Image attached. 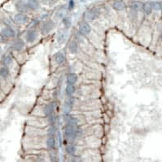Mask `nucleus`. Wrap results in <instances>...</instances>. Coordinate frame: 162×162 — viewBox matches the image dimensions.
<instances>
[{"mask_svg": "<svg viewBox=\"0 0 162 162\" xmlns=\"http://www.w3.org/2000/svg\"><path fill=\"white\" fill-rule=\"evenodd\" d=\"M0 35L4 38H11V37H15L16 32L11 27L6 26L1 29Z\"/></svg>", "mask_w": 162, "mask_h": 162, "instance_id": "1", "label": "nucleus"}, {"mask_svg": "<svg viewBox=\"0 0 162 162\" xmlns=\"http://www.w3.org/2000/svg\"><path fill=\"white\" fill-rule=\"evenodd\" d=\"M55 27L54 21L52 20H47L44 22L43 24L42 25L41 28V32L43 35H46L48 34Z\"/></svg>", "mask_w": 162, "mask_h": 162, "instance_id": "2", "label": "nucleus"}, {"mask_svg": "<svg viewBox=\"0 0 162 162\" xmlns=\"http://www.w3.org/2000/svg\"><path fill=\"white\" fill-rule=\"evenodd\" d=\"M99 14V11L98 10L97 8H94L92 10L87 11L84 13V19L85 20L91 21L95 20Z\"/></svg>", "mask_w": 162, "mask_h": 162, "instance_id": "3", "label": "nucleus"}, {"mask_svg": "<svg viewBox=\"0 0 162 162\" xmlns=\"http://www.w3.org/2000/svg\"><path fill=\"white\" fill-rule=\"evenodd\" d=\"M78 29H79V32L81 33V35H87L91 32V28L90 24L87 22L81 21V23L79 24V25H78Z\"/></svg>", "mask_w": 162, "mask_h": 162, "instance_id": "4", "label": "nucleus"}, {"mask_svg": "<svg viewBox=\"0 0 162 162\" xmlns=\"http://www.w3.org/2000/svg\"><path fill=\"white\" fill-rule=\"evenodd\" d=\"M13 20L15 23L18 24H25L26 22H28L29 20V18L28 16L24 14V13H18V14H16L14 16V18H13Z\"/></svg>", "mask_w": 162, "mask_h": 162, "instance_id": "5", "label": "nucleus"}, {"mask_svg": "<svg viewBox=\"0 0 162 162\" xmlns=\"http://www.w3.org/2000/svg\"><path fill=\"white\" fill-rule=\"evenodd\" d=\"M16 10L18 11L19 12H21V13L26 12L28 9L29 8V7H28L27 3H25L24 1H19V2H17L16 4Z\"/></svg>", "mask_w": 162, "mask_h": 162, "instance_id": "6", "label": "nucleus"}, {"mask_svg": "<svg viewBox=\"0 0 162 162\" xmlns=\"http://www.w3.org/2000/svg\"><path fill=\"white\" fill-rule=\"evenodd\" d=\"M25 46V42L24 41H22L21 39H18L15 42L12 43L11 45V48L13 50H16V51H20Z\"/></svg>", "mask_w": 162, "mask_h": 162, "instance_id": "7", "label": "nucleus"}, {"mask_svg": "<svg viewBox=\"0 0 162 162\" xmlns=\"http://www.w3.org/2000/svg\"><path fill=\"white\" fill-rule=\"evenodd\" d=\"M37 32L33 29H31V30H29L27 32V34H26V40H27L28 42H35V40L37 39Z\"/></svg>", "mask_w": 162, "mask_h": 162, "instance_id": "8", "label": "nucleus"}, {"mask_svg": "<svg viewBox=\"0 0 162 162\" xmlns=\"http://www.w3.org/2000/svg\"><path fill=\"white\" fill-rule=\"evenodd\" d=\"M55 107V105L54 102L45 105V107L43 108L44 114L46 115V116H49V115L52 114V113L54 112Z\"/></svg>", "mask_w": 162, "mask_h": 162, "instance_id": "9", "label": "nucleus"}, {"mask_svg": "<svg viewBox=\"0 0 162 162\" xmlns=\"http://www.w3.org/2000/svg\"><path fill=\"white\" fill-rule=\"evenodd\" d=\"M65 119L68 124H73V125H77L78 124V120L74 117L71 116L69 114H65Z\"/></svg>", "mask_w": 162, "mask_h": 162, "instance_id": "10", "label": "nucleus"}, {"mask_svg": "<svg viewBox=\"0 0 162 162\" xmlns=\"http://www.w3.org/2000/svg\"><path fill=\"white\" fill-rule=\"evenodd\" d=\"M55 63L59 65L64 64L66 61V58H65V54L62 53H57L55 56Z\"/></svg>", "mask_w": 162, "mask_h": 162, "instance_id": "11", "label": "nucleus"}, {"mask_svg": "<svg viewBox=\"0 0 162 162\" xmlns=\"http://www.w3.org/2000/svg\"><path fill=\"white\" fill-rule=\"evenodd\" d=\"M73 100L72 98H69L65 101V105H64V110H65V114H69L72 110V108H73Z\"/></svg>", "mask_w": 162, "mask_h": 162, "instance_id": "12", "label": "nucleus"}, {"mask_svg": "<svg viewBox=\"0 0 162 162\" xmlns=\"http://www.w3.org/2000/svg\"><path fill=\"white\" fill-rule=\"evenodd\" d=\"M9 74H10V71L8 69V67L3 65V67H0V77H2V78L3 79H7L8 77Z\"/></svg>", "mask_w": 162, "mask_h": 162, "instance_id": "13", "label": "nucleus"}, {"mask_svg": "<svg viewBox=\"0 0 162 162\" xmlns=\"http://www.w3.org/2000/svg\"><path fill=\"white\" fill-rule=\"evenodd\" d=\"M113 7L115 10H124L125 8V4L123 1H116V2H114L113 4Z\"/></svg>", "mask_w": 162, "mask_h": 162, "instance_id": "14", "label": "nucleus"}, {"mask_svg": "<svg viewBox=\"0 0 162 162\" xmlns=\"http://www.w3.org/2000/svg\"><path fill=\"white\" fill-rule=\"evenodd\" d=\"M77 80V75L76 74L70 73L67 75V83L70 84H74Z\"/></svg>", "mask_w": 162, "mask_h": 162, "instance_id": "15", "label": "nucleus"}, {"mask_svg": "<svg viewBox=\"0 0 162 162\" xmlns=\"http://www.w3.org/2000/svg\"><path fill=\"white\" fill-rule=\"evenodd\" d=\"M69 49L70 50V52L72 54H76L78 50V44L76 41H73L70 42L69 46Z\"/></svg>", "mask_w": 162, "mask_h": 162, "instance_id": "16", "label": "nucleus"}, {"mask_svg": "<svg viewBox=\"0 0 162 162\" xmlns=\"http://www.w3.org/2000/svg\"><path fill=\"white\" fill-rule=\"evenodd\" d=\"M12 63V56L11 54H7V55H5L3 60H2V63L3 66H7L8 67L11 63Z\"/></svg>", "mask_w": 162, "mask_h": 162, "instance_id": "17", "label": "nucleus"}, {"mask_svg": "<svg viewBox=\"0 0 162 162\" xmlns=\"http://www.w3.org/2000/svg\"><path fill=\"white\" fill-rule=\"evenodd\" d=\"M65 92H66L67 96H69V97H71L73 94L75 92V87L73 86V84H68V85L66 86V89H65Z\"/></svg>", "mask_w": 162, "mask_h": 162, "instance_id": "18", "label": "nucleus"}, {"mask_svg": "<svg viewBox=\"0 0 162 162\" xmlns=\"http://www.w3.org/2000/svg\"><path fill=\"white\" fill-rule=\"evenodd\" d=\"M27 4L28 7L30 8V9H37L39 7V4H38V2L37 0H27Z\"/></svg>", "mask_w": 162, "mask_h": 162, "instance_id": "19", "label": "nucleus"}, {"mask_svg": "<svg viewBox=\"0 0 162 162\" xmlns=\"http://www.w3.org/2000/svg\"><path fill=\"white\" fill-rule=\"evenodd\" d=\"M142 8H143V11L147 14V15H149V14H151V11H152V7H151V3H144L143 4V7H142Z\"/></svg>", "mask_w": 162, "mask_h": 162, "instance_id": "20", "label": "nucleus"}, {"mask_svg": "<svg viewBox=\"0 0 162 162\" xmlns=\"http://www.w3.org/2000/svg\"><path fill=\"white\" fill-rule=\"evenodd\" d=\"M66 37H67V34H66V32L65 31L60 32H59L58 36H57V41L60 44L64 43L65 42V40H66Z\"/></svg>", "mask_w": 162, "mask_h": 162, "instance_id": "21", "label": "nucleus"}, {"mask_svg": "<svg viewBox=\"0 0 162 162\" xmlns=\"http://www.w3.org/2000/svg\"><path fill=\"white\" fill-rule=\"evenodd\" d=\"M55 145V139L52 137V136H50L48 139L47 140V146L48 148L50 149H51V148H53Z\"/></svg>", "mask_w": 162, "mask_h": 162, "instance_id": "22", "label": "nucleus"}, {"mask_svg": "<svg viewBox=\"0 0 162 162\" xmlns=\"http://www.w3.org/2000/svg\"><path fill=\"white\" fill-rule=\"evenodd\" d=\"M152 10L160 11L161 9V4L159 2H151V3Z\"/></svg>", "mask_w": 162, "mask_h": 162, "instance_id": "23", "label": "nucleus"}, {"mask_svg": "<svg viewBox=\"0 0 162 162\" xmlns=\"http://www.w3.org/2000/svg\"><path fill=\"white\" fill-rule=\"evenodd\" d=\"M66 151L69 154H74V152L76 151V147L73 144H69L66 147Z\"/></svg>", "mask_w": 162, "mask_h": 162, "instance_id": "24", "label": "nucleus"}, {"mask_svg": "<svg viewBox=\"0 0 162 162\" xmlns=\"http://www.w3.org/2000/svg\"><path fill=\"white\" fill-rule=\"evenodd\" d=\"M47 132H48V135L50 136H52L53 135H55V126H54V124L51 125V126L48 128L47 130Z\"/></svg>", "mask_w": 162, "mask_h": 162, "instance_id": "25", "label": "nucleus"}, {"mask_svg": "<svg viewBox=\"0 0 162 162\" xmlns=\"http://www.w3.org/2000/svg\"><path fill=\"white\" fill-rule=\"evenodd\" d=\"M143 7V4H141L139 3H133L132 6H131V8L133 9V10L135 11H138L140 9V7Z\"/></svg>", "mask_w": 162, "mask_h": 162, "instance_id": "26", "label": "nucleus"}, {"mask_svg": "<svg viewBox=\"0 0 162 162\" xmlns=\"http://www.w3.org/2000/svg\"><path fill=\"white\" fill-rule=\"evenodd\" d=\"M63 23H64L65 27H67V28H69V27L71 25V21L69 18H65V19L63 20Z\"/></svg>", "mask_w": 162, "mask_h": 162, "instance_id": "27", "label": "nucleus"}, {"mask_svg": "<svg viewBox=\"0 0 162 162\" xmlns=\"http://www.w3.org/2000/svg\"><path fill=\"white\" fill-rule=\"evenodd\" d=\"M48 121H49V122H50V124H51V125H52V124H54L55 123V118L54 116H52V114L49 115L48 116Z\"/></svg>", "mask_w": 162, "mask_h": 162, "instance_id": "28", "label": "nucleus"}, {"mask_svg": "<svg viewBox=\"0 0 162 162\" xmlns=\"http://www.w3.org/2000/svg\"><path fill=\"white\" fill-rule=\"evenodd\" d=\"M73 7H74V2H73V0H70L69 3V9L72 10L73 8Z\"/></svg>", "mask_w": 162, "mask_h": 162, "instance_id": "29", "label": "nucleus"}, {"mask_svg": "<svg viewBox=\"0 0 162 162\" xmlns=\"http://www.w3.org/2000/svg\"><path fill=\"white\" fill-rule=\"evenodd\" d=\"M1 51H2V47L0 46V52H1Z\"/></svg>", "mask_w": 162, "mask_h": 162, "instance_id": "30", "label": "nucleus"}, {"mask_svg": "<svg viewBox=\"0 0 162 162\" xmlns=\"http://www.w3.org/2000/svg\"><path fill=\"white\" fill-rule=\"evenodd\" d=\"M161 40H162V33H161Z\"/></svg>", "mask_w": 162, "mask_h": 162, "instance_id": "31", "label": "nucleus"}]
</instances>
